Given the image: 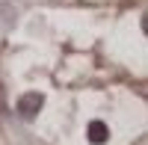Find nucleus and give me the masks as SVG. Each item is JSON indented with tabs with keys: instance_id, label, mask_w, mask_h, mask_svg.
<instances>
[{
	"instance_id": "f257e3e1",
	"label": "nucleus",
	"mask_w": 148,
	"mask_h": 145,
	"mask_svg": "<svg viewBox=\"0 0 148 145\" xmlns=\"http://www.w3.org/2000/svg\"><path fill=\"white\" fill-rule=\"evenodd\" d=\"M42 104H45V98H42V95L27 92V95H21V101H18V113H21L24 118H33L36 113L42 110Z\"/></svg>"
},
{
	"instance_id": "f03ea898",
	"label": "nucleus",
	"mask_w": 148,
	"mask_h": 145,
	"mask_svg": "<svg viewBox=\"0 0 148 145\" xmlns=\"http://www.w3.org/2000/svg\"><path fill=\"white\" fill-rule=\"evenodd\" d=\"M104 139H107V124L104 122H92L89 124V142L92 145H101Z\"/></svg>"
}]
</instances>
